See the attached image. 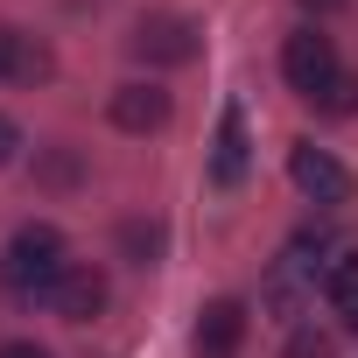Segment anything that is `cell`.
<instances>
[{
    "label": "cell",
    "mask_w": 358,
    "mask_h": 358,
    "mask_svg": "<svg viewBox=\"0 0 358 358\" xmlns=\"http://www.w3.org/2000/svg\"><path fill=\"white\" fill-rule=\"evenodd\" d=\"M71 253H64V232L57 225H22L8 239V260H0V281H8L15 302H50L57 281H64Z\"/></svg>",
    "instance_id": "cell-1"
},
{
    "label": "cell",
    "mask_w": 358,
    "mask_h": 358,
    "mask_svg": "<svg viewBox=\"0 0 358 358\" xmlns=\"http://www.w3.org/2000/svg\"><path fill=\"white\" fill-rule=\"evenodd\" d=\"M281 71H288V85L302 92V99H323L344 71H337V50H330V36H316V29H295L288 43H281Z\"/></svg>",
    "instance_id": "cell-2"
},
{
    "label": "cell",
    "mask_w": 358,
    "mask_h": 358,
    "mask_svg": "<svg viewBox=\"0 0 358 358\" xmlns=\"http://www.w3.org/2000/svg\"><path fill=\"white\" fill-rule=\"evenodd\" d=\"M288 176H295V190H302L309 204H344V197H351V169H344L330 148H316V141H295V148H288Z\"/></svg>",
    "instance_id": "cell-3"
},
{
    "label": "cell",
    "mask_w": 358,
    "mask_h": 358,
    "mask_svg": "<svg viewBox=\"0 0 358 358\" xmlns=\"http://www.w3.org/2000/svg\"><path fill=\"white\" fill-rule=\"evenodd\" d=\"M134 57L141 64H190L197 57V22L190 15H141L134 22Z\"/></svg>",
    "instance_id": "cell-4"
},
{
    "label": "cell",
    "mask_w": 358,
    "mask_h": 358,
    "mask_svg": "<svg viewBox=\"0 0 358 358\" xmlns=\"http://www.w3.org/2000/svg\"><path fill=\"white\" fill-rule=\"evenodd\" d=\"M50 309H57L64 323H92V316L106 309V274H99L92 260H71L64 281H57V295H50Z\"/></svg>",
    "instance_id": "cell-5"
},
{
    "label": "cell",
    "mask_w": 358,
    "mask_h": 358,
    "mask_svg": "<svg viewBox=\"0 0 358 358\" xmlns=\"http://www.w3.org/2000/svg\"><path fill=\"white\" fill-rule=\"evenodd\" d=\"M246 162H253V148H246V113L225 106V113H218V141H211V183L232 190L239 176H246Z\"/></svg>",
    "instance_id": "cell-6"
},
{
    "label": "cell",
    "mask_w": 358,
    "mask_h": 358,
    "mask_svg": "<svg viewBox=\"0 0 358 358\" xmlns=\"http://www.w3.org/2000/svg\"><path fill=\"white\" fill-rule=\"evenodd\" d=\"M239 344H246V309L225 295L197 316V358H239Z\"/></svg>",
    "instance_id": "cell-7"
},
{
    "label": "cell",
    "mask_w": 358,
    "mask_h": 358,
    "mask_svg": "<svg viewBox=\"0 0 358 358\" xmlns=\"http://www.w3.org/2000/svg\"><path fill=\"white\" fill-rule=\"evenodd\" d=\"M169 120V92L162 85H120L113 92V127L120 134H155Z\"/></svg>",
    "instance_id": "cell-8"
},
{
    "label": "cell",
    "mask_w": 358,
    "mask_h": 358,
    "mask_svg": "<svg viewBox=\"0 0 358 358\" xmlns=\"http://www.w3.org/2000/svg\"><path fill=\"white\" fill-rule=\"evenodd\" d=\"M323 295H330V309L358 330V253H337L330 260V274H323Z\"/></svg>",
    "instance_id": "cell-9"
},
{
    "label": "cell",
    "mask_w": 358,
    "mask_h": 358,
    "mask_svg": "<svg viewBox=\"0 0 358 358\" xmlns=\"http://www.w3.org/2000/svg\"><path fill=\"white\" fill-rule=\"evenodd\" d=\"M43 71H50V50H43V43H29V36H22V50H15V78H22V85H36V78H43Z\"/></svg>",
    "instance_id": "cell-10"
},
{
    "label": "cell",
    "mask_w": 358,
    "mask_h": 358,
    "mask_svg": "<svg viewBox=\"0 0 358 358\" xmlns=\"http://www.w3.org/2000/svg\"><path fill=\"white\" fill-rule=\"evenodd\" d=\"M120 239H127V253H134L141 267H148V253H162V225H141V218H134V225H127Z\"/></svg>",
    "instance_id": "cell-11"
},
{
    "label": "cell",
    "mask_w": 358,
    "mask_h": 358,
    "mask_svg": "<svg viewBox=\"0 0 358 358\" xmlns=\"http://www.w3.org/2000/svg\"><path fill=\"white\" fill-rule=\"evenodd\" d=\"M316 106H323V113H351V106H358V78H337V85H330Z\"/></svg>",
    "instance_id": "cell-12"
},
{
    "label": "cell",
    "mask_w": 358,
    "mask_h": 358,
    "mask_svg": "<svg viewBox=\"0 0 358 358\" xmlns=\"http://www.w3.org/2000/svg\"><path fill=\"white\" fill-rule=\"evenodd\" d=\"M281 358H330V337H316V330H295Z\"/></svg>",
    "instance_id": "cell-13"
},
{
    "label": "cell",
    "mask_w": 358,
    "mask_h": 358,
    "mask_svg": "<svg viewBox=\"0 0 358 358\" xmlns=\"http://www.w3.org/2000/svg\"><path fill=\"white\" fill-rule=\"evenodd\" d=\"M15 148H22V127H15L8 113H0V169H8V162H15Z\"/></svg>",
    "instance_id": "cell-14"
},
{
    "label": "cell",
    "mask_w": 358,
    "mask_h": 358,
    "mask_svg": "<svg viewBox=\"0 0 358 358\" xmlns=\"http://www.w3.org/2000/svg\"><path fill=\"white\" fill-rule=\"evenodd\" d=\"M15 50H22V36H15V29H0V78H15Z\"/></svg>",
    "instance_id": "cell-15"
},
{
    "label": "cell",
    "mask_w": 358,
    "mask_h": 358,
    "mask_svg": "<svg viewBox=\"0 0 358 358\" xmlns=\"http://www.w3.org/2000/svg\"><path fill=\"white\" fill-rule=\"evenodd\" d=\"M0 358H50L43 344H0Z\"/></svg>",
    "instance_id": "cell-16"
},
{
    "label": "cell",
    "mask_w": 358,
    "mask_h": 358,
    "mask_svg": "<svg viewBox=\"0 0 358 358\" xmlns=\"http://www.w3.org/2000/svg\"><path fill=\"white\" fill-rule=\"evenodd\" d=\"M302 8H309V15H337V8H344V0H302Z\"/></svg>",
    "instance_id": "cell-17"
}]
</instances>
